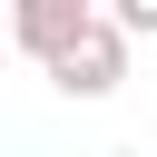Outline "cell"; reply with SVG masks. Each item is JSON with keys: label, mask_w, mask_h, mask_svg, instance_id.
I'll return each instance as SVG.
<instances>
[{"label": "cell", "mask_w": 157, "mask_h": 157, "mask_svg": "<svg viewBox=\"0 0 157 157\" xmlns=\"http://www.w3.org/2000/svg\"><path fill=\"white\" fill-rule=\"evenodd\" d=\"M118 78H128V39H118L108 20H88V29L49 59V88H59V98H108Z\"/></svg>", "instance_id": "obj_1"}, {"label": "cell", "mask_w": 157, "mask_h": 157, "mask_svg": "<svg viewBox=\"0 0 157 157\" xmlns=\"http://www.w3.org/2000/svg\"><path fill=\"white\" fill-rule=\"evenodd\" d=\"M88 20H98L88 0H20V10H10V39H20V49H29L39 69H49V59H59V49H69V39L88 29Z\"/></svg>", "instance_id": "obj_2"}, {"label": "cell", "mask_w": 157, "mask_h": 157, "mask_svg": "<svg viewBox=\"0 0 157 157\" xmlns=\"http://www.w3.org/2000/svg\"><path fill=\"white\" fill-rule=\"evenodd\" d=\"M118 39H157V0H118V10H98Z\"/></svg>", "instance_id": "obj_3"}]
</instances>
